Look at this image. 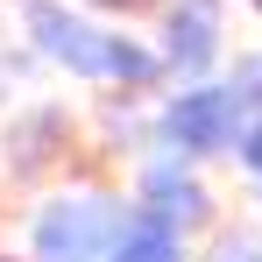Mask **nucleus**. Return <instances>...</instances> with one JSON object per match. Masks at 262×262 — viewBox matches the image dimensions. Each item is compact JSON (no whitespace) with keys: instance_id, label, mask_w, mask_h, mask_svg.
<instances>
[{"instance_id":"obj_5","label":"nucleus","mask_w":262,"mask_h":262,"mask_svg":"<svg viewBox=\"0 0 262 262\" xmlns=\"http://www.w3.org/2000/svg\"><path fill=\"white\" fill-rule=\"evenodd\" d=\"M213 36H220V21H213V0H184L170 14V64L177 71H199V64H213Z\"/></svg>"},{"instance_id":"obj_4","label":"nucleus","mask_w":262,"mask_h":262,"mask_svg":"<svg viewBox=\"0 0 262 262\" xmlns=\"http://www.w3.org/2000/svg\"><path fill=\"white\" fill-rule=\"evenodd\" d=\"M142 199H149V220H163V227H191V220L206 213V191L191 184V177L177 170V163H149V184H142Z\"/></svg>"},{"instance_id":"obj_7","label":"nucleus","mask_w":262,"mask_h":262,"mask_svg":"<svg viewBox=\"0 0 262 262\" xmlns=\"http://www.w3.org/2000/svg\"><path fill=\"white\" fill-rule=\"evenodd\" d=\"M213 262H262V248L248 241V234H227V241L213 248Z\"/></svg>"},{"instance_id":"obj_3","label":"nucleus","mask_w":262,"mask_h":262,"mask_svg":"<svg viewBox=\"0 0 262 262\" xmlns=\"http://www.w3.org/2000/svg\"><path fill=\"white\" fill-rule=\"evenodd\" d=\"M163 128H170L177 149H191V156H213V149H234V135H241V99L220 85H199V92H177L170 114H163Z\"/></svg>"},{"instance_id":"obj_8","label":"nucleus","mask_w":262,"mask_h":262,"mask_svg":"<svg viewBox=\"0 0 262 262\" xmlns=\"http://www.w3.org/2000/svg\"><path fill=\"white\" fill-rule=\"evenodd\" d=\"M241 156H248V170H255V177H262V128H255V135H248V142H241Z\"/></svg>"},{"instance_id":"obj_1","label":"nucleus","mask_w":262,"mask_h":262,"mask_svg":"<svg viewBox=\"0 0 262 262\" xmlns=\"http://www.w3.org/2000/svg\"><path fill=\"white\" fill-rule=\"evenodd\" d=\"M29 29H36L43 57L71 64L78 78H128V85H149V78H156V57H149V50H135L128 36H99L92 21L64 14V7H50V0L29 7Z\"/></svg>"},{"instance_id":"obj_2","label":"nucleus","mask_w":262,"mask_h":262,"mask_svg":"<svg viewBox=\"0 0 262 262\" xmlns=\"http://www.w3.org/2000/svg\"><path fill=\"white\" fill-rule=\"evenodd\" d=\"M121 234L106 199H50L36 213V262H99Z\"/></svg>"},{"instance_id":"obj_6","label":"nucleus","mask_w":262,"mask_h":262,"mask_svg":"<svg viewBox=\"0 0 262 262\" xmlns=\"http://www.w3.org/2000/svg\"><path fill=\"white\" fill-rule=\"evenodd\" d=\"M106 262H184V248H177V234L163 227V220H128L121 234H114V248H106Z\"/></svg>"}]
</instances>
